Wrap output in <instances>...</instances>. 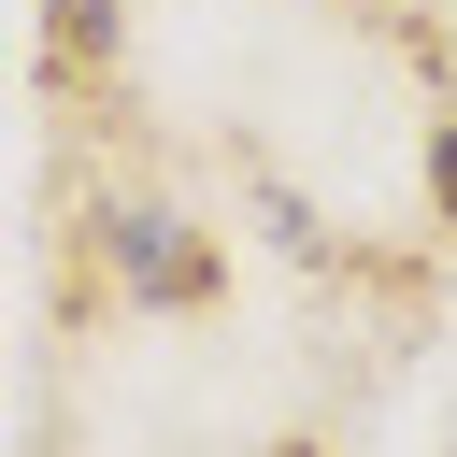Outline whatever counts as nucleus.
<instances>
[{
	"instance_id": "1",
	"label": "nucleus",
	"mask_w": 457,
	"mask_h": 457,
	"mask_svg": "<svg viewBox=\"0 0 457 457\" xmlns=\"http://www.w3.org/2000/svg\"><path fill=\"white\" fill-rule=\"evenodd\" d=\"M100 243H114V286H129V300H157V314H200V300H228V257H214L186 214H114Z\"/></svg>"
},
{
	"instance_id": "2",
	"label": "nucleus",
	"mask_w": 457,
	"mask_h": 457,
	"mask_svg": "<svg viewBox=\"0 0 457 457\" xmlns=\"http://www.w3.org/2000/svg\"><path fill=\"white\" fill-rule=\"evenodd\" d=\"M43 57H57V86H100L114 71V0H43Z\"/></svg>"
},
{
	"instance_id": "3",
	"label": "nucleus",
	"mask_w": 457,
	"mask_h": 457,
	"mask_svg": "<svg viewBox=\"0 0 457 457\" xmlns=\"http://www.w3.org/2000/svg\"><path fill=\"white\" fill-rule=\"evenodd\" d=\"M428 214H443V228H457V114H443V129H428Z\"/></svg>"
}]
</instances>
